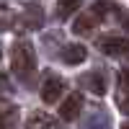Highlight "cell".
<instances>
[{"mask_svg":"<svg viewBox=\"0 0 129 129\" xmlns=\"http://www.w3.org/2000/svg\"><path fill=\"white\" fill-rule=\"evenodd\" d=\"M10 67L18 78H31V72L36 70V52L28 41H18L10 52Z\"/></svg>","mask_w":129,"mask_h":129,"instance_id":"cell-1","label":"cell"},{"mask_svg":"<svg viewBox=\"0 0 129 129\" xmlns=\"http://www.w3.org/2000/svg\"><path fill=\"white\" fill-rule=\"evenodd\" d=\"M64 90H67V85H64L62 78H57V75H47L44 83H41V101H44V103H57Z\"/></svg>","mask_w":129,"mask_h":129,"instance_id":"cell-2","label":"cell"},{"mask_svg":"<svg viewBox=\"0 0 129 129\" xmlns=\"http://www.w3.org/2000/svg\"><path fill=\"white\" fill-rule=\"evenodd\" d=\"M101 16H103V8H101V5H95L93 10L83 13L80 18H75V23H72V31H75V34H80V36H85V34H93V28L98 26Z\"/></svg>","mask_w":129,"mask_h":129,"instance_id":"cell-3","label":"cell"},{"mask_svg":"<svg viewBox=\"0 0 129 129\" xmlns=\"http://www.w3.org/2000/svg\"><path fill=\"white\" fill-rule=\"evenodd\" d=\"M80 114H83V95L80 93H70L59 106V116L64 121H75Z\"/></svg>","mask_w":129,"mask_h":129,"instance_id":"cell-4","label":"cell"},{"mask_svg":"<svg viewBox=\"0 0 129 129\" xmlns=\"http://www.w3.org/2000/svg\"><path fill=\"white\" fill-rule=\"evenodd\" d=\"M101 52L109 57H124L129 54V39L124 36H109V39H101Z\"/></svg>","mask_w":129,"mask_h":129,"instance_id":"cell-5","label":"cell"},{"mask_svg":"<svg viewBox=\"0 0 129 129\" xmlns=\"http://www.w3.org/2000/svg\"><path fill=\"white\" fill-rule=\"evenodd\" d=\"M83 88H88V90L95 93V95H103V93H106V78H103V72H98V70L88 72V75L83 78Z\"/></svg>","mask_w":129,"mask_h":129,"instance_id":"cell-6","label":"cell"},{"mask_svg":"<svg viewBox=\"0 0 129 129\" xmlns=\"http://www.w3.org/2000/svg\"><path fill=\"white\" fill-rule=\"evenodd\" d=\"M26 129H57V121L44 111H34L26 119Z\"/></svg>","mask_w":129,"mask_h":129,"instance_id":"cell-7","label":"cell"},{"mask_svg":"<svg viewBox=\"0 0 129 129\" xmlns=\"http://www.w3.org/2000/svg\"><path fill=\"white\" fill-rule=\"evenodd\" d=\"M85 57H88V49L83 44H67L62 49V62H67V64H80Z\"/></svg>","mask_w":129,"mask_h":129,"instance_id":"cell-8","label":"cell"},{"mask_svg":"<svg viewBox=\"0 0 129 129\" xmlns=\"http://www.w3.org/2000/svg\"><path fill=\"white\" fill-rule=\"evenodd\" d=\"M41 23H44V16H41L39 8L23 10V16H21V26H23V28H39Z\"/></svg>","mask_w":129,"mask_h":129,"instance_id":"cell-9","label":"cell"},{"mask_svg":"<svg viewBox=\"0 0 129 129\" xmlns=\"http://www.w3.org/2000/svg\"><path fill=\"white\" fill-rule=\"evenodd\" d=\"M16 124V106L0 103V129H13Z\"/></svg>","mask_w":129,"mask_h":129,"instance_id":"cell-10","label":"cell"},{"mask_svg":"<svg viewBox=\"0 0 129 129\" xmlns=\"http://www.w3.org/2000/svg\"><path fill=\"white\" fill-rule=\"evenodd\" d=\"M80 5H83V0H57V16H59V18H67V16H72Z\"/></svg>","mask_w":129,"mask_h":129,"instance_id":"cell-11","label":"cell"},{"mask_svg":"<svg viewBox=\"0 0 129 129\" xmlns=\"http://www.w3.org/2000/svg\"><path fill=\"white\" fill-rule=\"evenodd\" d=\"M119 90H121V95H129V70L119 72Z\"/></svg>","mask_w":129,"mask_h":129,"instance_id":"cell-12","label":"cell"},{"mask_svg":"<svg viewBox=\"0 0 129 129\" xmlns=\"http://www.w3.org/2000/svg\"><path fill=\"white\" fill-rule=\"evenodd\" d=\"M10 23H13V18H10V13H8V10H0V31L10 28Z\"/></svg>","mask_w":129,"mask_h":129,"instance_id":"cell-13","label":"cell"},{"mask_svg":"<svg viewBox=\"0 0 129 129\" xmlns=\"http://www.w3.org/2000/svg\"><path fill=\"white\" fill-rule=\"evenodd\" d=\"M119 109L124 114H129V95H121V98H119Z\"/></svg>","mask_w":129,"mask_h":129,"instance_id":"cell-14","label":"cell"},{"mask_svg":"<svg viewBox=\"0 0 129 129\" xmlns=\"http://www.w3.org/2000/svg\"><path fill=\"white\" fill-rule=\"evenodd\" d=\"M0 90H8V78L5 75H0Z\"/></svg>","mask_w":129,"mask_h":129,"instance_id":"cell-15","label":"cell"},{"mask_svg":"<svg viewBox=\"0 0 129 129\" xmlns=\"http://www.w3.org/2000/svg\"><path fill=\"white\" fill-rule=\"evenodd\" d=\"M119 129H129V119H126V121H121V126H119Z\"/></svg>","mask_w":129,"mask_h":129,"instance_id":"cell-16","label":"cell"},{"mask_svg":"<svg viewBox=\"0 0 129 129\" xmlns=\"http://www.w3.org/2000/svg\"><path fill=\"white\" fill-rule=\"evenodd\" d=\"M126 26H129V21H126Z\"/></svg>","mask_w":129,"mask_h":129,"instance_id":"cell-17","label":"cell"}]
</instances>
